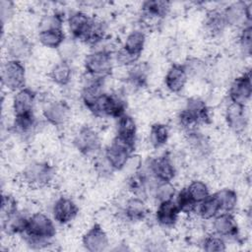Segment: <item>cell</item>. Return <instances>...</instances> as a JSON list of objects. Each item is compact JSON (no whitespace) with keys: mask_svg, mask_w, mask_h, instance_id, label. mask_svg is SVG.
I'll return each instance as SVG.
<instances>
[{"mask_svg":"<svg viewBox=\"0 0 252 252\" xmlns=\"http://www.w3.org/2000/svg\"><path fill=\"white\" fill-rule=\"evenodd\" d=\"M22 235L31 248H45L51 244L56 235L54 220L43 213L32 214L30 215L27 228Z\"/></svg>","mask_w":252,"mask_h":252,"instance_id":"cell-1","label":"cell"},{"mask_svg":"<svg viewBox=\"0 0 252 252\" xmlns=\"http://www.w3.org/2000/svg\"><path fill=\"white\" fill-rule=\"evenodd\" d=\"M179 126L184 132L199 129L200 125L211 123V112L206 101L200 97L187 99L183 109L177 116Z\"/></svg>","mask_w":252,"mask_h":252,"instance_id":"cell-2","label":"cell"},{"mask_svg":"<svg viewBox=\"0 0 252 252\" xmlns=\"http://www.w3.org/2000/svg\"><path fill=\"white\" fill-rule=\"evenodd\" d=\"M85 73L100 79H105L112 74V51L107 48L94 49L84 58Z\"/></svg>","mask_w":252,"mask_h":252,"instance_id":"cell-3","label":"cell"},{"mask_svg":"<svg viewBox=\"0 0 252 252\" xmlns=\"http://www.w3.org/2000/svg\"><path fill=\"white\" fill-rule=\"evenodd\" d=\"M135 149L136 143L129 142L115 136L102 155L113 171H119L128 164Z\"/></svg>","mask_w":252,"mask_h":252,"instance_id":"cell-4","label":"cell"},{"mask_svg":"<svg viewBox=\"0 0 252 252\" xmlns=\"http://www.w3.org/2000/svg\"><path fill=\"white\" fill-rule=\"evenodd\" d=\"M23 181L32 188L48 186L55 177V167L46 160H34L30 162L23 170Z\"/></svg>","mask_w":252,"mask_h":252,"instance_id":"cell-5","label":"cell"},{"mask_svg":"<svg viewBox=\"0 0 252 252\" xmlns=\"http://www.w3.org/2000/svg\"><path fill=\"white\" fill-rule=\"evenodd\" d=\"M127 103L118 94L103 93L89 111L96 117H112L118 119L126 113Z\"/></svg>","mask_w":252,"mask_h":252,"instance_id":"cell-6","label":"cell"},{"mask_svg":"<svg viewBox=\"0 0 252 252\" xmlns=\"http://www.w3.org/2000/svg\"><path fill=\"white\" fill-rule=\"evenodd\" d=\"M140 168L158 181H172L176 175V166L168 153L148 159Z\"/></svg>","mask_w":252,"mask_h":252,"instance_id":"cell-7","label":"cell"},{"mask_svg":"<svg viewBox=\"0 0 252 252\" xmlns=\"http://www.w3.org/2000/svg\"><path fill=\"white\" fill-rule=\"evenodd\" d=\"M73 143L78 152L87 158H95L100 154V137L96 130L89 125H84L78 129Z\"/></svg>","mask_w":252,"mask_h":252,"instance_id":"cell-8","label":"cell"},{"mask_svg":"<svg viewBox=\"0 0 252 252\" xmlns=\"http://www.w3.org/2000/svg\"><path fill=\"white\" fill-rule=\"evenodd\" d=\"M2 85L12 92H18L26 85V67L22 61L8 59L1 68Z\"/></svg>","mask_w":252,"mask_h":252,"instance_id":"cell-9","label":"cell"},{"mask_svg":"<svg viewBox=\"0 0 252 252\" xmlns=\"http://www.w3.org/2000/svg\"><path fill=\"white\" fill-rule=\"evenodd\" d=\"M251 2L237 1L230 3L223 10V16L228 27L242 29L251 24Z\"/></svg>","mask_w":252,"mask_h":252,"instance_id":"cell-10","label":"cell"},{"mask_svg":"<svg viewBox=\"0 0 252 252\" xmlns=\"http://www.w3.org/2000/svg\"><path fill=\"white\" fill-rule=\"evenodd\" d=\"M72 110L67 101L63 99L47 100L42 107L43 118L53 126H63L68 123Z\"/></svg>","mask_w":252,"mask_h":252,"instance_id":"cell-11","label":"cell"},{"mask_svg":"<svg viewBox=\"0 0 252 252\" xmlns=\"http://www.w3.org/2000/svg\"><path fill=\"white\" fill-rule=\"evenodd\" d=\"M229 102L247 106L252 94V83L250 70L236 77L228 88Z\"/></svg>","mask_w":252,"mask_h":252,"instance_id":"cell-12","label":"cell"},{"mask_svg":"<svg viewBox=\"0 0 252 252\" xmlns=\"http://www.w3.org/2000/svg\"><path fill=\"white\" fill-rule=\"evenodd\" d=\"M185 140L191 154L199 159H206L213 153L211 140L199 129L185 132Z\"/></svg>","mask_w":252,"mask_h":252,"instance_id":"cell-13","label":"cell"},{"mask_svg":"<svg viewBox=\"0 0 252 252\" xmlns=\"http://www.w3.org/2000/svg\"><path fill=\"white\" fill-rule=\"evenodd\" d=\"M83 247L89 252H102L109 246V238L99 223H94L82 237Z\"/></svg>","mask_w":252,"mask_h":252,"instance_id":"cell-14","label":"cell"},{"mask_svg":"<svg viewBox=\"0 0 252 252\" xmlns=\"http://www.w3.org/2000/svg\"><path fill=\"white\" fill-rule=\"evenodd\" d=\"M224 119L228 128L234 133L245 132L249 123L247 106L229 102L224 111Z\"/></svg>","mask_w":252,"mask_h":252,"instance_id":"cell-15","label":"cell"},{"mask_svg":"<svg viewBox=\"0 0 252 252\" xmlns=\"http://www.w3.org/2000/svg\"><path fill=\"white\" fill-rule=\"evenodd\" d=\"M32 42L25 34L16 33L6 40V51L9 59L24 61L32 53Z\"/></svg>","mask_w":252,"mask_h":252,"instance_id":"cell-16","label":"cell"},{"mask_svg":"<svg viewBox=\"0 0 252 252\" xmlns=\"http://www.w3.org/2000/svg\"><path fill=\"white\" fill-rule=\"evenodd\" d=\"M104 80L86 74L81 90V99L86 108L90 109L104 93Z\"/></svg>","mask_w":252,"mask_h":252,"instance_id":"cell-17","label":"cell"},{"mask_svg":"<svg viewBox=\"0 0 252 252\" xmlns=\"http://www.w3.org/2000/svg\"><path fill=\"white\" fill-rule=\"evenodd\" d=\"M79 208L77 204L69 197H59L52 207L53 220L59 224L71 222L78 215Z\"/></svg>","mask_w":252,"mask_h":252,"instance_id":"cell-18","label":"cell"},{"mask_svg":"<svg viewBox=\"0 0 252 252\" xmlns=\"http://www.w3.org/2000/svg\"><path fill=\"white\" fill-rule=\"evenodd\" d=\"M93 21L94 18L90 17L83 11H76L70 14L67 20V24L72 37L84 42L92 27Z\"/></svg>","mask_w":252,"mask_h":252,"instance_id":"cell-19","label":"cell"},{"mask_svg":"<svg viewBox=\"0 0 252 252\" xmlns=\"http://www.w3.org/2000/svg\"><path fill=\"white\" fill-rule=\"evenodd\" d=\"M36 94L30 88H23L16 92L12 99V110L15 116L28 115L33 112Z\"/></svg>","mask_w":252,"mask_h":252,"instance_id":"cell-20","label":"cell"},{"mask_svg":"<svg viewBox=\"0 0 252 252\" xmlns=\"http://www.w3.org/2000/svg\"><path fill=\"white\" fill-rule=\"evenodd\" d=\"M214 233L223 238H236L239 235L238 222L232 213H220L213 219Z\"/></svg>","mask_w":252,"mask_h":252,"instance_id":"cell-21","label":"cell"},{"mask_svg":"<svg viewBox=\"0 0 252 252\" xmlns=\"http://www.w3.org/2000/svg\"><path fill=\"white\" fill-rule=\"evenodd\" d=\"M149 208L145 199L132 196L126 200L121 209V217L129 222H139L147 219Z\"/></svg>","mask_w":252,"mask_h":252,"instance_id":"cell-22","label":"cell"},{"mask_svg":"<svg viewBox=\"0 0 252 252\" xmlns=\"http://www.w3.org/2000/svg\"><path fill=\"white\" fill-rule=\"evenodd\" d=\"M188 75L183 64L173 63L167 69L164 76V85L166 89L173 94H178L183 91L187 82Z\"/></svg>","mask_w":252,"mask_h":252,"instance_id":"cell-23","label":"cell"},{"mask_svg":"<svg viewBox=\"0 0 252 252\" xmlns=\"http://www.w3.org/2000/svg\"><path fill=\"white\" fill-rule=\"evenodd\" d=\"M180 211L175 201L172 199L158 203L155 213V218L158 225L169 228L173 227L177 223Z\"/></svg>","mask_w":252,"mask_h":252,"instance_id":"cell-24","label":"cell"},{"mask_svg":"<svg viewBox=\"0 0 252 252\" xmlns=\"http://www.w3.org/2000/svg\"><path fill=\"white\" fill-rule=\"evenodd\" d=\"M150 75V66L147 62H137L130 66L126 74V84L133 90H142L147 87Z\"/></svg>","mask_w":252,"mask_h":252,"instance_id":"cell-25","label":"cell"},{"mask_svg":"<svg viewBox=\"0 0 252 252\" xmlns=\"http://www.w3.org/2000/svg\"><path fill=\"white\" fill-rule=\"evenodd\" d=\"M203 27L205 32L211 36H218L221 34L227 28L222 10H209L205 15Z\"/></svg>","mask_w":252,"mask_h":252,"instance_id":"cell-26","label":"cell"},{"mask_svg":"<svg viewBox=\"0 0 252 252\" xmlns=\"http://www.w3.org/2000/svg\"><path fill=\"white\" fill-rule=\"evenodd\" d=\"M171 3L165 0H149L142 4L141 13L146 20H161L170 12Z\"/></svg>","mask_w":252,"mask_h":252,"instance_id":"cell-27","label":"cell"},{"mask_svg":"<svg viewBox=\"0 0 252 252\" xmlns=\"http://www.w3.org/2000/svg\"><path fill=\"white\" fill-rule=\"evenodd\" d=\"M30 215L18 210L16 213L2 220L3 231L9 235L23 234L27 228Z\"/></svg>","mask_w":252,"mask_h":252,"instance_id":"cell-28","label":"cell"},{"mask_svg":"<svg viewBox=\"0 0 252 252\" xmlns=\"http://www.w3.org/2000/svg\"><path fill=\"white\" fill-rule=\"evenodd\" d=\"M38 127V120L34 113L23 116H15L13 129L16 134L22 138H29L35 133Z\"/></svg>","mask_w":252,"mask_h":252,"instance_id":"cell-29","label":"cell"},{"mask_svg":"<svg viewBox=\"0 0 252 252\" xmlns=\"http://www.w3.org/2000/svg\"><path fill=\"white\" fill-rule=\"evenodd\" d=\"M149 192L158 204L172 200L176 194L175 186L172 184V181L153 180L149 185Z\"/></svg>","mask_w":252,"mask_h":252,"instance_id":"cell-30","label":"cell"},{"mask_svg":"<svg viewBox=\"0 0 252 252\" xmlns=\"http://www.w3.org/2000/svg\"><path fill=\"white\" fill-rule=\"evenodd\" d=\"M48 76L55 85L60 87L67 86L71 82L73 76L71 64L67 61L60 59V61L52 66Z\"/></svg>","mask_w":252,"mask_h":252,"instance_id":"cell-31","label":"cell"},{"mask_svg":"<svg viewBox=\"0 0 252 252\" xmlns=\"http://www.w3.org/2000/svg\"><path fill=\"white\" fill-rule=\"evenodd\" d=\"M116 120V136L123 140L136 143L137 124L135 119L131 115L125 113Z\"/></svg>","mask_w":252,"mask_h":252,"instance_id":"cell-32","label":"cell"},{"mask_svg":"<svg viewBox=\"0 0 252 252\" xmlns=\"http://www.w3.org/2000/svg\"><path fill=\"white\" fill-rule=\"evenodd\" d=\"M38 41L47 48L58 49L65 41L66 36L63 29H50L38 31Z\"/></svg>","mask_w":252,"mask_h":252,"instance_id":"cell-33","label":"cell"},{"mask_svg":"<svg viewBox=\"0 0 252 252\" xmlns=\"http://www.w3.org/2000/svg\"><path fill=\"white\" fill-rule=\"evenodd\" d=\"M169 138V129L167 125L163 123H154L151 125L149 132V142L155 149L163 147Z\"/></svg>","mask_w":252,"mask_h":252,"instance_id":"cell-34","label":"cell"},{"mask_svg":"<svg viewBox=\"0 0 252 252\" xmlns=\"http://www.w3.org/2000/svg\"><path fill=\"white\" fill-rule=\"evenodd\" d=\"M198 214L202 220H213L217 215L220 213V207L216 194H210L208 198L202 201L198 207Z\"/></svg>","mask_w":252,"mask_h":252,"instance_id":"cell-35","label":"cell"},{"mask_svg":"<svg viewBox=\"0 0 252 252\" xmlns=\"http://www.w3.org/2000/svg\"><path fill=\"white\" fill-rule=\"evenodd\" d=\"M220 207V213H232L238 204V195L235 190L222 188L215 193Z\"/></svg>","mask_w":252,"mask_h":252,"instance_id":"cell-36","label":"cell"},{"mask_svg":"<svg viewBox=\"0 0 252 252\" xmlns=\"http://www.w3.org/2000/svg\"><path fill=\"white\" fill-rule=\"evenodd\" d=\"M146 44V33L141 30H134L130 32L122 45L125 49L134 54L141 55Z\"/></svg>","mask_w":252,"mask_h":252,"instance_id":"cell-37","label":"cell"},{"mask_svg":"<svg viewBox=\"0 0 252 252\" xmlns=\"http://www.w3.org/2000/svg\"><path fill=\"white\" fill-rule=\"evenodd\" d=\"M105 34L106 25L101 20L94 18L92 27L84 40V43L89 44L91 46H96L105 39Z\"/></svg>","mask_w":252,"mask_h":252,"instance_id":"cell-38","label":"cell"},{"mask_svg":"<svg viewBox=\"0 0 252 252\" xmlns=\"http://www.w3.org/2000/svg\"><path fill=\"white\" fill-rule=\"evenodd\" d=\"M175 203L180 211V213L185 215H190L197 210L198 204L189 194L186 187L182 188L175 194Z\"/></svg>","mask_w":252,"mask_h":252,"instance_id":"cell-39","label":"cell"},{"mask_svg":"<svg viewBox=\"0 0 252 252\" xmlns=\"http://www.w3.org/2000/svg\"><path fill=\"white\" fill-rule=\"evenodd\" d=\"M184 68L187 72L188 77H192V78H197V79H201L203 77H205L207 71H208V66L206 64V62L200 58H196V57H191L188 58L184 63Z\"/></svg>","mask_w":252,"mask_h":252,"instance_id":"cell-40","label":"cell"},{"mask_svg":"<svg viewBox=\"0 0 252 252\" xmlns=\"http://www.w3.org/2000/svg\"><path fill=\"white\" fill-rule=\"evenodd\" d=\"M189 194L194 199V201L199 205L202 201H204L206 198L209 197L210 189L208 185L199 179L192 180L187 186H186Z\"/></svg>","mask_w":252,"mask_h":252,"instance_id":"cell-41","label":"cell"},{"mask_svg":"<svg viewBox=\"0 0 252 252\" xmlns=\"http://www.w3.org/2000/svg\"><path fill=\"white\" fill-rule=\"evenodd\" d=\"M64 16L60 12H53L41 17L38 23V31L50 29H63Z\"/></svg>","mask_w":252,"mask_h":252,"instance_id":"cell-42","label":"cell"},{"mask_svg":"<svg viewBox=\"0 0 252 252\" xmlns=\"http://www.w3.org/2000/svg\"><path fill=\"white\" fill-rule=\"evenodd\" d=\"M202 248L207 252H222L226 250V243L223 237L213 232L203 239Z\"/></svg>","mask_w":252,"mask_h":252,"instance_id":"cell-43","label":"cell"},{"mask_svg":"<svg viewBox=\"0 0 252 252\" xmlns=\"http://www.w3.org/2000/svg\"><path fill=\"white\" fill-rule=\"evenodd\" d=\"M252 28L251 24L240 29V32L238 34V45L241 53L244 56L249 57L252 51Z\"/></svg>","mask_w":252,"mask_h":252,"instance_id":"cell-44","label":"cell"},{"mask_svg":"<svg viewBox=\"0 0 252 252\" xmlns=\"http://www.w3.org/2000/svg\"><path fill=\"white\" fill-rule=\"evenodd\" d=\"M141 55L134 54L130 52L129 50L125 49L123 46H121L119 49H117L114 53V60L115 62L122 67L129 68L130 66L136 64L139 62Z\"/></svg>","mask_w":252,"mask_h":252,"instance_id":"cell-45","label":"cell"},{"mask_svg":"<svg viewBox=\"0 0 252 252\" xmlns=\"http://www.w3.org/2000/svg\"><path fill=\"white\" fill-rule=\"evenodd\" d=\"M59 54L61 57V60L71 62L73 59H75L78 55V46L75 42V40H68L65 39V41L61 44V46L58 48Z\"/></svg>","mask_w":252,"mask_h":252,"instance_id":"cell-46","label":"cell"},{"mask_svg":"<svg viewBox=\"0 0 252 252\" xmlns=\"http://www.w3.org/2000/svg\"><path fill=\"white\" fill-rule=\"evenodd\" d=\"M18 202L14 196L3 194L1 201V218L2 220L11 216L18 211Z\"/></svg>","mask_w":252,"mask_h":252,"instance_id":"cell-47","label":"cell"},{"mask_svg":"<svg viewBox=\"0 0 252 252\" xmlns=\"http://www.w3.org/2000/svg\"><path fill=\"white\" fill-rule=\"evenodd\" d=\"M0 10H1L2 23L4 24L6 22V20H9L13 15V11H14L13 2L2 0L0 3Z\"/></svg>","mask_w":252,"mask_h":252,"instance_id":"cell-48","label":"cell"}]
</instances>
